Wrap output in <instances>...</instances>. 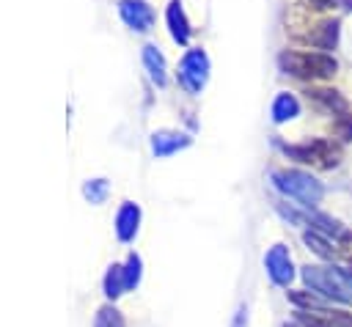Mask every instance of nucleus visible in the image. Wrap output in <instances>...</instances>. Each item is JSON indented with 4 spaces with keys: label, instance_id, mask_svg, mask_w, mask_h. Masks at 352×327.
I'll return each mask as SVG.
<instances>
[{
    "label": "nucleus",
    "instance_id": "4468645a",
    "mask_svg": "<svg viewBox=\"0 0 352 327\" xmlns=\"http://www.w3.org/2000/svg\"><path fill=\"white\" fill-rule=\"evenodd\" d=\"M302 239H305V245H308L316 256H322V258H336V250H333V247L327 245V239H322L316 231H305Z\"/></svg>",
    "mask_w": 352,
    "mask_h": 327
},
{
    "label": "nucleus",
    "instance_id": "0eeeda50",
    "mask_svg": "<svg viewBox=\"0 0 352 327\" xmlns=\"http://www.w3.org/2000/svg\"><path fill=\"white\" fill-rule=\"evenodd\" d=\"M264 267L270 272V278L278 283V286H289L292 278H294V267H292V256L283 245H275L267 256H264Z\"/></svg>",
    "mask_w": 352,
    "mask_h": 327
},
{
    "label": "nucleus",
    "instance_id": "1a4fd4ad",
    "mask_svg": "<svg viewBox=\"0 0 352 327\" xmlns=\"http://www.w3.org/2000/svg\"><path fill=\"white\" fill-rule=\"evenodd\" d=\"M165 22H168V30H170V36H173L176 44H182V47L190 44L192 27H190V19H187V14H184L182 0H170V3H168V8H165Z\"/></svg>",
    "mask_w": 352,
    "mask_h": 327
},
{
    "label": "nucleus",
    "instance_id": "9b49d317",
    "mask_svg": "<svg viewBox=\"0 0 352 327\" xmlns=\"http://www.w3.org/2000/svg\"><path fill=\"white\" fill-rule=\"evenodd\" d=\"M305 41H311V44H316V47H322V49H333L336 41H338V19H324V22H319L316 30L305 36Z\"/></svg>",
    "mask_w": 352,
    "mask_h": 327
},
{
    "label": "nucleus",
    "instance_id": "f03ea898",
    "mask_svg": "<svg viewBox=\"0 0 352 327\" xmlns=\"http://www.w3.org/2000/svg\"><path fill=\"white\" fill-rule=\"evenodd\" d=\"M283 74L302 77V80H324L336 74V60L324 52H280L278 58Z\"/></svg>",
    "mask_w": 352,
    "mask_h": 327
},
{
    "label": "nucleus",
    "instance_id": "39448f33",
    "mask_svg": "<svg viewBox=\"0 0 352 327\" xmlns=\"http://www.w3.org/2000/svg\"><path fill=\"white\" fill-rule=\"evenodd\" d=\"M289 157H294L297 162H311V165H322V168H333L338 165L341 151L327 143V140H311V143H300V146H280Z\"/></svg>",
    "mask_w": 352,
    "mask_h": 327
},
{
    "label": "nucleus",
    "instance_id": "20e7f679",
    "mask_svg": "<svg viewBox=\"0 0 352 327\" xmlns=\"http://www.w3.org/2000/svg\"><path fill=\"white\" fill-rule=\"evenodd\" d=\"M176 80L187 93H201L209 80V55L201 47H190L179 60Z\"/></svg>",
    "mask_w": 352,
    "mask_h": 327
},
{
    "label": "nucleus",
    "instance_id": "f3484780",
    "mask_svg": "<svg viewBox=\"0 0 352 327\" xmlns=\"http://www.w3.org/2000/svg\"><path fill=\"white\" fill-rule=\"evenodd\" d=\"M336 129H338V135H341L344 140H352V115L344 113V124H338Z\"/></svg>",
    "mask_w": 352,
    "mask_h": 327
},
{
    "label": "nucleus",
    "instance_id": "423d86ee",
    "mask_svg": "<svg viewBox=\"0 0 352 327\" xmlns=\"http://www.w3.org/2000/svg\"><path fill=\"white\" fill-rule=\"evenodd\" d=\"M118 16L135 33H148L154 27V8L146 0H118Z\"/></svg>",
    "mask_w": 352,
    "mask_h": 327
},
{
    "label": "nucleus",
    "instance_id": "a211bd4d",
    "mask_svg": "<svg viewBox=\"0 0 352 327\" xmlns=\"http://www.w3.org/2000/svg\"><path fill=\"white\" fill-rule=\"evenodd\" d=\"M341 324H346V327H352V319H341Z\"/></svg>",
    "mask_w": 352,
    "mask_h": 327
},
{
    "label": "nucleus",
    "instance_id": "9d476101",
    "mask_svg": "<svg viewBox=\"0 0 352 327\" xmlns=\"http://www.w3.org/2000/svg\"><path fill=\"white\" fill-rule=\"evenodd\" d=\"M140 58H143V66H146L148 77L157 85H165L168 82V63H165V55L160 52V47L157 44H146L143 52H140Z\"/></svg>",
    "mask_w": 352,
    "mask_h": 327
},
{
    "label": "nucleus",
    "instance_id": "6e6552de",
    "mask_svg": "<svg viewBox=\"0 0 352 327\" xmlns=\"http://www.w3.org/2000/svg\"><path fill=\"white\" fill-rule=\"evenodd\" d=\"M192 143V137L187 132H176V129H160L151 135V151L154 157H170L182 148H187Z\"/></svg>",
    "mask_w": 352,
    "mask_h": 327
},
{
    "label": "nucleus",
    "instance_id": "dca6fc26",
    "mask_svg": "<svg viewBox=\"0 0 352 327\" xmlns=\"http://www.w3.org/2000/svg\"><path fill=\"white\" fill-rule=\"evenodd\" d=\"M82 192H85V198H91L94 203H99L107 195V181L104 179H91V181H85Z\"/></svg>",
    "mask_w": 352,
    "mask_h": 327
},
{
    "label": "nucleus",
    "instance_id": "f257e3e1",
    "mask_svg": "<svg viewBox=\"0 0 352 327\" xmlns=\"http://www.w3.org/2000/svg\"><path fill=\"white\" fill-rule=\"evenodd\" d=\"M302 280L324 294L327 300L352 305V269H333V267H305L302 269Z\"/></svg>",
    "mask_w": 352,
    "mask_h": 327
},
{
    "label": "nucleus",
    "instance_id": "7ed1b4c3",
    "mask_svg": "<svg viewBox=\"0 0 352 327\" xmlns=\"http://www.w3.org/2000/svg\"><path fill=\"white\" fill-rule=\"evenodd\" d=\"M272 184L283 195H289V198H294L305 206H316L324 195V187H322L319 179H314L305 170H294V168L292 170H272Z\"/></svg>",
    "mask_w": 352,
    "mask_h": 327
},
{
    "label": "nucleus",
    "instance_id": "2eb2a0df",
    "mask_svg": "<svg viewBox=\"0 0 352 327\" xmlns=\"http://www.w3.org/2000/svg\"><path fill=\"white\" fill-rule=\"evenodd\" d=\"M308 96H314L316 102L327 104L330 110L336 107V110H341V113H344V107H346V104H344V99H338V96H336V91H327V88H314V91H308Z\"/></svg>",
    "mask_w": 352,
    "mask_h": 327
},
{
    "label": "nucleus",
    "instance_id": "6ab92c4d",
    "mask_svg": "<svg viewBox=\"0 0 352 327\" xmlns=\"http://www.w3.org/2000/svg\"><path fill=\"white\" fill-rule=\"evenodd\" d=\"M234 327H242V319H236V324H234Z\"/></svg>",
    "mask_w": 352,
    "mask_h": 327
},
{
    "label": "nucleus",
    "instance_id": "f8f14e48",
    "mask_svg": "<svg viewBox=\"0 0 352 327\" xmlns=\"http://www.w3.org/2000/svg\"><path fill=\"white\" fill-rule=\"evenodd\" d=\"M300 113V102L294 99V93H278L275 96V102H272V121L275 124H286V121H292L294 115Z\"/></svg>",
    "mask_w": 352,
    "mask_h": 327
},
{
    "label": "nucleus",
    "instance_id": "ddd939ff",
    "mask_svg": "<svg viewBox=\"0 0 352 327\" xmlns=\"http://www.w3.org/2000/svg\"><path fill=\"white\" fill-rule=\"evenodd\" d=\"M138 220H140V209L135 203H124L118 209V217H116V225H118V236L121 239H132L135 231H138Z\"/></svg>",
    "mask_w": 352,
    "mask_h": 327
}]
</instances>
